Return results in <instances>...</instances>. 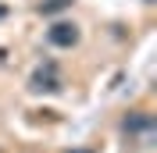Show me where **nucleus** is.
I'll list each match as a JSON object with an SVG mask.
<instances>
[{"instance_id":"obj_2","label":"nucleus","mask_w":157,"mask_h":153,"mask_svg":"<svg viewBox=\"0 0 157 153\" xmlns=\"http://www.w3.org/2000/svg\"><path fill=\"white\" fill-rule=\"evenodd\" d=\"M29 89L32 93H57L61 89V75H57V64H43L36 75L29 78Z\"/></svg>"},{"instance_id":"obj_5","label":"nucleus","mask_w":157,"mask_h":153,"mask_svg":"<svg viewBox=\"0 0 157 153\" xmlns=\"http://www.w3.org/2000/svg\"><path fill=\"white\" fill-rule=\"evenodd\" d=\"M147 4H154V0H147Z\"/></svg>"},{"instance_id":"obj_3","label":"nucleus","mask_w":157,"mask_h":153,"mask_svg":"<svg viewBox=\"0 0 157 153\" xmlns=\"http://www.w3.org/2000/svg\"><path fill=\"white\" fill-rule=\"evenodd\" d=\"M150 128H154V118L147 110H136V114L125 118V132H150Z\"/></svg>"},{"instance_id":"obj_4","label":"nucleus","mask_w":157,"mask_h":153,"mask_svg":"<svg viewBox=\"0 0 157 153\" xmlns=\"http://www.w3.org/2000/svg\"><path fill=\"white\" fill-rule=\"evenodd\" d=\"M64 7H71V0H47V4H39L43 14H57V11H64Z\"/></svg>"},{"instance_id":"obj_1","label":"nucleus","mask_w":157,"mask_h":153,"mask_svg":"<svg viewBox=\"0 0 157 153\" xmlns=\"http://www.w3.org/2000/svg\"><path fill=\"white\" fill-rule=\"evenodd\" d=\"M47 43H50V47H61V50L75 47V43H78V25H75V21H54L50 32H47Z\"/></svg>"}]
</instances>
